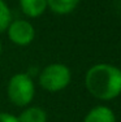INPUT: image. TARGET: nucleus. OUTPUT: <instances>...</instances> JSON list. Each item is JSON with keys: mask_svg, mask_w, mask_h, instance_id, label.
<instances>
[{"mask_svg": "<svg viewBox=\"0 0 121 122\" xmlns=\"http://www.w3.org/2000/svg\"><path fill=\"white\" fill-rule=\"evenodd\" d=\"M79 0H47V8L56 14H69L77 8Z\"/></svg>", "mask_w": 121, "mask_h": 122, "instance_id": "obj_8", "label": "nucleus"}, {"mask_svg": "<svg viewBox=\"0 0 121 122\" xmlns=\"http://www.w3.org/2000/svg\"><path fill=\"white\" fill-rule=\"evenodd\" d=\"M20 8L29 18L40 17L47 9V0H20Z\"/></svg>", "mask_w": 121, "mask_h": 122, "instance_id": "obj_6", "label": "nucleus"}, {"mask_svg": "<svg viewBox=\"0 0 121 122\" xmlns=\"http://www.w3.org/2000/svg\"><path fill=\"white\" fill-rule=\"evenodd\" d=\"M0 122H18V118L11 113L0 112Z\"/></svg>", "mask_w": 121, "mask_h": 122, "instance_id": "obj_10", "label": "nucleus"}, {"mask_svg": "<svg viewBox=\"0 0 121 122\" xmlns=\"http://www.w3.org/2000/svg\"><path fill=\"white\" fill-rule=\"evenodd\" d=\"M12 21V13L4 0H0V34L7 31L8 26Z\"/></svg>", "mask_w": 121, "mask_h": 122, "instance_id": "obj_9", "label": "nucleus"}, {"mask_svg": "<svg viewBox=\"0 0 121 122\" xmlns=\"http://www.w3.org/2000/svg\"><path fill=\"white\" fill-rule=\"evenodd\" d=\"M1 51H3V44H1V42H0V55H1Z\"/></svg>", "mask_w": 121, "mask_h": 122, "instance_id": "obj_11", "label": "nucleus"}, {"mask_svg": "<svg viewBox=\"0 0 121 122\" xmlns=\"http://www.w3.org/2000/svg\"><path fill=\"white\" fill-rule=\"evenodd\" d=\"M83 122H116V116L109 107L96 105L89 110Z\"/></svg>", "mask_w": 121, "mask_h": 122, "instance_id": "obj_5", "label": "nucleus"}, {"mask_svg": "<svg viewBox=\"0 0 121 122\" xmlns=\"http://www.w3.org/2000/svg\"><path fill=\"white\" fill-rule=\"evenodd\" d=\"M85 86L94 97L113 100L121 94V69L111 64H95L87 70Z\"/></svg>", "mask_w": 121, "mask_h": 122, "instance_id": "obj_1", "label": "nucleus"}, {"mask_svg": "<svg viewBox=\"0 0 121 122\" xmlns=\"http://www.w3.org/2000/svg\"><path fill=\"white\" fill-rule=\"evenodd\" d=\"M7 34L12 43L20 47H25L34 40L35 29L27 20H14V21H11L7 29Z\"/></svg>", "mask_w": 121, "mask_h": 122, "instance_id": "obj_4", "label": "nucleus"}, {"mask_svg": "<svg viewBox=\"0 0 121 122\" xmlns=\"http://www.w3.org/2000/svg\"><path fill=\"white\" fill-rule=\"evenodd\" d=\"M7 95L16 107H27L35 96V86L31 77L26 73L14 74L8 82Z\"/></svg>", "mask_w": 121, "mask_h": 122, "instance_id": "obj_2", "label": "nucleus"}, {"mask_svg": "<svg viewBox=\"0 0 121 122\" xmlns=\"http://www.w3.org/2000/svg\"><path fill=\"white\" fill-rule=\"evenodd\" d=\"M72 81V71L67 65L55 62L47 65L39 74V85L48 92H59L67 88Z\"/></svg>", "mask_w": 121, "mask_h": 122, "instance_id": "obj_3", "label": "nucleus"}, {"mask_svg": "<svg viewBox=\"0 0 121 122\" xmlns=\"http://www.w3.org/2000/svg\"><path fill=\"white\" fill-rule=\"evenodd\" d=\"M17 118L18 122H47V113L40 107H27Z\"/></svg>", "mask_w": 121, "mask_h": 122, "instance_id": "obj_7", "label": "nucleus"}]
</instances>
